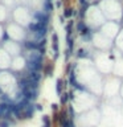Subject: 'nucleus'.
<instances>
[{
	"mask_svg": "<svg viewBox=\"0 0 123 127\" xmlns=\"http://www.w3.org/2000/svg\"><path fill=\"white\" fill-rule=\"evenodd\" d=\"M33 19L36 20V23H41L44 25H48L49 20H50V16H49V13H45L42 11H36V12H33Z\"/></svg>",
	"mask_w": 123,
	"mask_h": 127,
	"instance_id": "f257e3e1",
	"label": "nucleus"
},
{
	"mask_svg": "<svg viewBox=\"0 0 123 127\" xmlns=\"http://www.w3.org/2000/svg\"><path fill=\"white\" fill-rule=\"evenodd\" d=\"M20 91H21L23 97L25 99H28L29 102H32V103H33L36 99H37V97H38V90L37 89H23Z\"/></svg>",
	"mask_w": 123,
	"mask_h": 127,
	"instance_id": "f03ea898",
	"label": "nucleus"
},
{
	"mask_svg": "<svg viewBox=\"0 0 123 127\" xmlns=\"http://www.w3.org/2000/svg\"><path fill=\"white\" fill-rule=\"evenodd\" d=\"M44 62L41 61H31V60H27V69L29 71H41L44 70Z\"/></svg>",
	"mask_w": 123,
	"mask_h": 127,
	"instance_id": "7ed1b4c3",
	"label": "nucleus"
},
{
	"mask_svg": "<svg viewBox=\"0 0 123 127\" xmlns=\"http://www.w3.org/2000/svg\"><path fill=\"white\" fill-rule=\"evenodd\" d=\"M36 113V107H34V103H31L29 106H27V109L23 111V121L25 119H32L33 115Z\"/></svg>",
	"mask_w": 123,
	"mask_h": 127,
	"instance_id": "20e7f679",
	"label": "nucleus"
},
{
	"mask_svg": "<svg viewBox=\"0 0 123 127\" xmlns=\"http://www.w3.org/2000/svg\"><path fill=\"white\" fill-rule=\"evenodd\" d=\"M23 75H25V77L31 78L32 81L38 82V83H40V81H41V78H42V74L40 73V71H29V70H28L27 73H25V74H23Z\"/></svg>",
	"mask_w": 123,
	"mask_h": 127,
	"instance_id": "39448f33",
	"label": "nucleus"
},
{
	"mask_svg": "<svg viewBox=\"0 0 123 127\" xmlns=\"http://www.w3.org/2000/svg\"><path fill=\"white\" fill-rule=\"evenodd\" d=\"M8 111H9V103L0 102V121H3V119L5 118Z\"/></svg>",
	"mask_w": 123,
	"mask_h": 127,
	"instance_id": "423d86ee",
	"label": "nucleus"
},
{
	"mask_svg": "<svg viewBox=\"0 0 123 127\" xmlns=\"http://www.w3.org/2000/svg\"><path fill=\"white\" fill-rule=\"evenodd\" d=\"M77 56H78L79 58H89L91 54H90V50L85 49V48H81V49H78Z\"/></svg>",
	"mask_w": 123,
	"mask_h": 127,
	"instance_id": "0eeeda50",
	"label": "nucleus"
},
{
	"mask_svg": "<svg viewBox=\"0 0 123 127\" xmlns=\"http://www.w3.org/2000/svg\"><path fill=\"white\" fill-rule=\"evenodd\" d=\"M63 81L61 78H58L57 79V82H56V91H57V94L58 95H62V89H63Z\"/></svg>",
	"mask_w": 123,
	"mask_h": 127,
	"instance_id": "6e6552de",
	"label": "nucleus"
},
{
	"mask_svg": "<svg viewBox=\"0 0 123 127\" xmlns=\"http://www.w3.org/2000/svg\"><path fill=\"white\" fill-rule=\"evenodd\" d=\"M54 9V5L52 4V1H45L44 3V12L45 13H49V12H52Z\"/></svg>",
	"mask_w": 123,
	"mask_h": 127,
	"instance_id": "1a4fd4ad",
	"label": "nucleus"
},
{
	"mask_svg": "<svg viewBox=\"0 0 123 127\" xmlns=\"http://www.w3.org/2000/svg\"><path fill=\"white\" fill-rule=\"evenodd\" d=\"M44 70H45V75L50 77V75L53 74V64H49V65L44 66Z\"/></svg>",
	"mask_w": 123,
	"mask_h": 127,
	"instance_id": "9d476101",
	"label": "nucleus"
},
{
	"mask_svg": "<svg viewBox=\"0 0 123 127\" xmlns=\"http://www.w3.org/2000/svg\"><path fill=\"white\" fill-rule=\"evenodd\" d=\"M77 12H75L73 8H65V11H63V17H70V16L75 15Z\"/></svg>",
	"mask_w": 123,
	"mask_h": 127,
	"instance_id": "9b49d317",
	"label": "nucleus"
},
{
	"mask_svg": "<svg viewBox=\"0 0 123 127\" xmlns=\"http://www.w3.org/2000/svg\"><path fill=\"white\" fill-rule=\"evenodd\" d=\"M69 94L67 93H63L62 95H60V102H61V105H66L67 101H69Z\"/></svg>",
	"mask_w": 123,
	"mask_h": 127,
	"instance_id": "f8f14e48",
	"label": "nucleus"
},
{
	"mask_svg": "<svg viewBox=\"0 0 123 127\" xmlns=\"http://www.w3.org/2000/svg\"><path fill=\"white\" fill-rule=\"evenodd\" d=\"M41 121H42V125H52V119L49 115H42Z\"/></svg>",
	"mask_w": 123,
	"mask_h": 127,
	"instance_id": "ddd939ff",
	"label": "nucleus"
},
{
	"mask_svg": "<svg viewBox=\"0 0 123 127\" xmlns=\"http://www.w3.org/2000/svg\"><path fill=\"white\" fill-rule=\"evenodd\" d=\"M0 127H12V123L3 119V121H0Z\"/></svg>",
	"mask_w": 123,
	"mask_h": 127,
	"instance_id": "4468645a",
	"label": "nucleus"
},
{
	"mask_svg": "<svg viewBox=\"0 0 123 127\" xmlns=\"http://www.w3.org/2000/svg\"><path fill=\"white\" fill-rule=\"evenodd\" d=\"M34 107H36V111H41L44 109V106L40 105V103H34Z\"/></svg>",
	"mask_w": 123,
	"mask_h": 127,
	"instance_id": "2eb2a0df",
	"label": "nucleus"
},
{
	"mask_svg": "<svg viewBox=\"0 0 123 127\" xmlns=\"http://www.w3.org/2000/svg\"><path fill=\"white\" fill-rule=\"evenodd\" d=\"M52 110H53L54 113H58V105L57 103H53V105H52Z\"/></svg>",
	"mask_w": 123,
	"mask_h": 127,
	"instance_id": "dca6fc26",
	"label": "nucleus"
},
{
	"mask_svg": "<svg viewBox=\"0 0 123 127\" xmlns=\"http://www.w3.org/2000/svg\"><path fill=\"white\" fill-rule=\"evenodd\" d=\"M8 38H9V36H8L7 32H4V34H3V41H5V40H8Z\"/></svg>",
	"mask_w": 123,
	"mask_h": 127,
	"instance_id": "f3484780",
	"label": "nucleus"
},
{
	"mask_svg": "<svg viewBox=\"0 0 123 127\" xmlns=\"http://www.w3.org/2000/svg\"><path fill=\"white\" fill-rule=\"evenodd\" d=\"M61 4H62V3H61V0H60V1H57V4H56V5H57V7H61Z\"/></svg>",
	"mask_w": 123,
	"mask_h": 127,
	"instance_id": "a211bd4d",
	"label": "nucleus"
},
{
	"mask_svg": "<svg viewBox=\"0 0 123 127\" xmlns=\"http://www.w3.org/2000/svg\"><path fill=\"white\" fill-rule=\"evenodd\" d=\"M41 127H52V125H42Z\"/></svg>",
	"mask_w": 123,
	"mask_h": 127,
	"instance_id": "6ab92c4d",
	"label": "nucleus"
},
{
	"mask_svg": "<svg viewBox=\"0 0 123 127\" xmlns=\"http://www.w3.org/2000/svg\"><path fill=\"white\" fill-rule=\"evenodd\" d=\"M0 94H4V93H3V90H1V87H0Z\"/></svg>",
	"mask_w": 123,
	"mask_h": 127,
	"instance_id": "aec40b11",
	"label": "nucleus"
},
{
	"mask_svg": "<svg viewBox=\"0 0 123 127\" xmlns=\"http://www.w3.org/2000/svg\"><path fill=\"white\" fill-rule=\"evenodd\" d=\"M45 1H52V0H45Z\"/></svg>",
	"mask_w": 123,
	"mask_h": 127,
	"instance_id": "412c9836",
	"label": "nucleus"
}]
</instances>
